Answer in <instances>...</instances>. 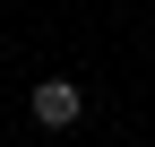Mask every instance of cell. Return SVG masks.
<instances>
[{
  "mask_svg": "<svg viewBox=\"0 0 155 147\" xmlns=\"http://www.w3.org/2000/svg\"><path fill=\"white\" fill-rule=\"evenodd\" d=\"M26 113H35V130H78L86 87H78V78H35L26 87Z\"/></svg>",
  "mask_w": 155,
  "mask_h": 147,
  "instance_id": "obj_1",
  "label": "cell"
}]
</instances>
